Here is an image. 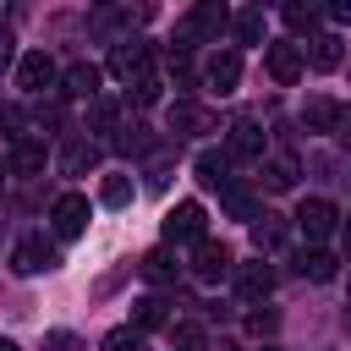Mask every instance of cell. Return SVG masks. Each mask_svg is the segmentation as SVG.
Here are the masks:
<instances>
[{
    "label": "cell",
    "mask_w": 351,
    "mask_h": 351,
    "mask_svg": "<svg viewBox=\"0 0 351 351\" xmlns=\"http://www.w3.org/2000/svg\"><path fill=\"white\" fill-rule=\"evenodd\" d=\"M225 27H230V11H225L219 0H203V5H192V11L176 22V38H170V49L192 55V44H197V38H208V44H214Z\"/></svg>",
    "instance_id": "1"
},
{
    "label": "cell",
    "mask_w": 351,
    "mask_h": 351,
    "mask_svg": "<svg viewBox=\"0 0 351 351\" xmlns=\"http://www.w3.org/2000/svg\"><path fill=\"white\" fill-rule=\"evenodd\" d=\"M49 225H55L60 241H77V236L88 230V197H82V192H60V197L49 203Z\"/></svg>",
    "instance_id": "2"
},
{
    "label": "cell",
    "mask_w": 351,
    "mask_h": 351,
    "mask_svg": "<svg viewBox=\"0 0 351 351\" xmlns=\"http://www.w3.org/2000/svg\"><path fill=\"white\" fill-rule=\"evenodd\" d=\"M296 230H302L313 247H318L324 236H335V230H340V214H335V203H324V197H307V203L296 208Z\"/></svg>",
    "instance_id": "3"
},
{
    "label": "cell",
    "mask_w": 351,
    "mask_h": 351,
    "mask_svg": "<svg viewBox=\"0 0 351 351\" xmlns=\"http://www.w3.org/2000/svg\"><path fill=\"white\" fill-rule=\"evenodd\" d=\"M203 225H208V214H203V203H176L170 214H165V241H203Z\"/></svg>",
    "instance_id": "4"
},
{
    "label": "cell",
    "mask_w": 351,
    "mask_h": 351,
    "mask_svg": "<svg viewBox=\"0 0 351 351\" xmlns=\"http://www.w3.org/2000/svg\"><path fill=\"white\" fill-rule=\"evenodd\" d=\"M60 263V252H55V241H44V236H22L16 247H11V269L16 274H44V269H55Z\"/></svg>",
    "instance_id": "5"
},
{
    "label": "cell",
    "mask_w": 351,
    "mask_h": 351,
    "mask_svg": "<svg viewBox=\"0 0 351 351\" xmlns=\"http://www.w3.org/2000/svg\"><path fill=\"white\" fill-rule=\"evenodd\" d=\"M148 60H154V49H148L143 38H121V44L110 49V71H115L121 82H137V77H148Z\"/></svg>",
    "instance_id": "6"
},
{
    "label": "cell",
    "mask_w": 351,
    "mask_h": 351,
    "mask_svg": "<svg viewBox=\"0 0 351 351\" xmlns=\"http://www.w3.org/2000/svg\"><path fill=\"white\" fill-rule=\"evenodd\" d=\"M225 159L230 165H263V132L252 121H236L225 132Z\"/></svg>",
    "instance_id": "7"
},
{
    "label": "cell",
    "mask_w": 351,
    "mask_h": 351,
    "mask_svg": "<svg viewBox=\"0 0 351 351\" xmlns=\"http://www.w3.org/2000/svg\"><path fill=\"white\" fill-rule=\"evenodd\" d=\"M230 269H236V263H230V252H225L219 241H208V236H203V241L192 247V274H197L203 285H214V280H225Z\"/></svg>",
    "instance_id": "8"
},
{
    "label": "cell",
    "mask_w": 351,
    "mask_h": 351,
    "mask_svg": "<svg viewBox=\"0 0 351 351\" xmlns=\"http://www.w3.org/2000/svg\"><path fill=\"white\" fill-rule=\"evenodd\" d=\"M263 66H269V77H274L280 88H291V82L307 71V60H302L296 44H269V49H263Z\"/></svg>",
    "instance_id": "9"
},
{
    "label": "cell",
    "mask_w": 351,
    "mask_h": 351,
    "mask_svg": "<svg viewBox=\"0 0 351 351\" xmlns=\"http://www.w3.org/2000/svg\"><path fill=\"white\" fill-rule=\"evenodd\" d=\"M203 82H208V93H236V82H241V55L236 49H225V55H208V66H203Z\"/></svg>",
    "instance_id": "10"
},
{
    "label": "cell",
    "mask_w": 351,
    "mask_h": 351,
    "mask_svg": "<svg viewBox=\"0 0 351 351\" xmlns=\"http://www.w3.org/2000/svg\"><path fill=\"white\" fill-rule=\"evenodd\" d=\"M49 82H55V60H49L44 49H33V55L16 60V88H22V93H44Z\"/></svg>",
    "instance_id": "11"
},
{
    "label": "cell",
    "mask_w": 351,
    "mask_h": 351,
    "mask_svg": "<svg viewBox=\"0 0 351 351\" xmlns=\"http://www.w3.org/2000/svg\"><path fill=\"white\" fill-rule=\"evenodd\" d=\"M230 274H236V291H241L247 302H263V296L274 291V269H269L263 258H258V263H236Z\"/></svg>",
    "instance_id": "12"
},
{
    "label": "cell",
    "mask_w": 351,
    "mask_h": 351,
    "mask_svg": "<svg viewBox=\"0 0 351 351\" xmlns=\"http://www.w3.org/2000/svg\"><path fill=\"white\" fill-rule=\"evenodd\" d=\"M60 93H71V99H99V66L71 60V66L60 71Z\"/></svg>",
    "instance_id": "13"
},
{
    "label": "cell",
    "mask_w": 351,
    "mask_h": 351,
    "mask_svg": "<svg viewBox=\"0 0 351 351\" xmlns=\"http://www.w3.org/2000/svg\"><path fill=\"white\" fill-rule=\"evenodd\" d=\"M5 165H11L16 176H38V170L49 165V148H44L38 137H16V143H11V159H5Z\"/></svg>",
    "instance_id": "14"
},
{
    "label": "cell",
    "mask_w": 351,
    "mask_h": 351,
    "mask_svg": "<svg viewBox=\"0 0 351 351\" xmlns=\"http://www.w3.org/2000/svg\"><path fill=\"white\" fill-rule=\"evenodd\" d=\"M192 170H197V181H203V186H214V192H225V186L236 181V176H230V159H225L219 148H203V154L192 159Z\"/></svg>",
    "instance_id": "15"
},
{
    "label": "cell",
    "mask_w": 351,
    "mask_h": 351,
    "mask_svg": "<svg viewBox=\"0 0 351 351\" xmlns=\"http://www.w3.org/2000/svg\"><path fill=\"white\" fill-rule=\"evenodd\" d=\"M214 126H219V121H214L203 104H186V99H181V104H170V132H186V137H197V132H214Z\"/></svg>",
    "instance_id": "16"
},
{
    "label": "cell",
    "mask_w": 351,
    "mask_h": 351,
    "mask_svg": "<svg viewBox=\"0 0 351 351\" xmlns=\"http://www.w3.org/2000/svg\"><path fill=\"white\" fill-rule=\"evenodd\" d=\"M165 324H170V302H165V296H143V302H132V329H137V335L165 329Z\"/></svg>",
    "instance_id": "17"
},
{
    "label": "cell",
    "mask_w": 351,
    "mask_h": 351,
    "mask_svg": "<svg viewBox=\"0 0 351 351\" xmlns=\"http://www.w3.org/2000/svg\"><path fill=\"white\" fill-rule=\"evenodd\" d=\"M340 115H346V110H340L335 99H307L302 126H307V132H335V126H340Z\"/></svg>",
    "instance_id": "18"
},
{
    "label": "cell",
    "mask_w": 351,
    "mask_h": 351,
    "mask_svg": "<svg viewBox=\"0 0 351 351\" xmlns=\"http://www.w3.org/2000/svg\"><path fill=\"white\" fill-rule=\"evenodd\" d=\"M137 274H143V280H154V285H176V258H170L165 247H154V252H143V258H137Z\"/></svg>",
    "instance_id": "19"
},
{
    "label": "cell",
    "mask_w": 351,
    "mask_h": 351,
    "mask_svg": "<svg viewBox=\"0 0 351 351\" xmlns=\"http://www.w3.org/2000/svg\"><path fill=\"white\" fill-rule=\"evenodd\" d=\"M302 60H313V71H335V66L346 60V49H340V38H335V33H318V38H313V49H307Z\"/></svg>",
    "instance_id": "20"
},
{
    "label": "cell",
    "mask_w": 351,
    "mask_h": 351,
    "mask_svg": "<svg viewBox=\"0 0 351 351\" xmlns=\"http://www.w3.org/2000/svg\"><path fill=\"white\" fill-rule=\"evenodd\" d=\"M219 203H225V214H230V219H247V225L258 219V197H252L241 181H230V186L219 192Z\"/></svg>",
    "instance_id": "21"
},
{
    "label": "cell",
    "mask_w": 351,
    "mask_h": 351,
    "mask_svg": "<svg viewBox=\"0 0 351 351\" xmlns=\"http://www.w3.org/2000/svg\"><path fill=\"white\" fill-rule=\"evenodd\" d=\"M335 263H340V258H335V252H324V247H307V252L296 258L302 280H318V285H324V280H335Z\"/></svg>",
    "instance_id": "22"
},
{
    "label": "cell",
    "mask_w": 351,
    "mask_h": 351,
    "mask_svg": "<svg viewBox=\"0 0 351 351\" xmlns=\"http://www.w3.org/2000/svg\"><path fill=\"white\" fill-rule=\"evenodd\" d=\"M263 186H269V192H291V186H296V159H285V154L263 159Z\"/></svg>",
    "instance_id": "23"
},
{
    "label": "cell",
    "mask_w": 351,
    "mask_h": 351,
    "mask_svg": "<svg viewBox=\"0 0 351 351\" xmlns=\"http://www.w3.org/2000/svg\"><path fill=\"white\" fill-rule=\"evenodd\" d=\"M230 27H236V38H241V44H258V38H263V5L236 11V16H230Z\"/></svg>",
    "instance_id": "24"
},
{
    "label": "cell",
    "mask_w": 351,
    "mask_h": 351,
    "mask_svg": "<svg viewBox=\"0 0 351 351\" xmlns=\"http://www.w3.org/2000/svg\"><path fill=\"white\" fill-rule=\"evenodd\" d=\"M60 165H66L71 176H82L88 165H99V148H93V143H82V137H71V143H66V154H60Z\"/></svg>",
    "instance_id": "25"
},
{
    "label": "cell",
    "mask_w": 351,
    "mask_h": 351,
    "mask_svg": "<svg viewBox=\"0 0 351 351\" xmlns=\"http://www.w3.org/2000/svg\"><path fill=\"white\" fill-rule=\"evenodd\" d=\"M132 192H137V186H132V176H104L99 203H104V208H126V203H132Z\"/></svg>",
    "instance_id": "26"
},
{
    "label": "cell",
    "mask_w": 351,
    "mask_h": 351,
    "mask_svg": "<svg viewBox=\"0 0 351 351\" xmlns=\"http://www.w3.org/2000/svg\"><path fill=\"white\" fill-rule=\"evenodd\" d=\"M252 241H258V252L280 247V241H285V225H280V214H258V219H252Z\"/></svg>",
    "instance_id": "27"
},
{
    "label": "cell",
    "mask_w": 351,
    "mask_h": 351,
    "mask_svg": "<svg viewBox=\"0 0 351 351\" xmlns=\"http://www.w3.org/2000/svg\"><path fill=\"white\" fill-rule=\"evenodd\" d=\"M99 351H143V335H137L132 324H121V329H110V335L99 340Z\"/></svg>",
    "instance_id": "28"
},
{
    "label": "cell",
    "mask_w": 351,
    "mask_h": 351,
    "mask_svg": "<svg viewBox=\"0 0 351 351\" xmlns=\"http://www.w3.org/2000/svg\"><path fill=\"white\" fill-rule=\"evenodd\" d=\"M285 27H291V33H313V27H318V5H302V0L285 5Z\"/></svg>",
    "instance_id": "29"
},
{
    "label": "cell",
    "mask_w": 351,
    "mask_h": 351,
    "mask_svg": "<svg viewBox=\"0 0 351 351\" xmlns=\"http://www.w3.org/2000/svg\"><path fill=\"white\" fill-rule=\"evenodd\" d=\"M115 148H121V154H148V148H154V137H148V126H121Z\"/></svg>",
    "instance_id": "30"
},
{
    "label": "cell",
    "mask_w": 351,
    "mask_h": 351,
    "mask_svg": "<svg viewBox=\"0 0 351 351\" xmlns=\"http://www.w3.org/2000/svg\"><path fill=\"white\" fill-rule=\"evenodd\" d=\"M170 346H176V351H197V346H203V329H197V324H170Z\"/></svg>",
    "instance_id": "31"
},
{
    "label": "cell",
    "mask_w": 351,
    "mask_h": 351,
    "mask_svg": "<svg viewBox=\"0 0 351 351\" xmlns=\"http://www.w3.org/2000/svg\"><path fill=\"white\" fill-rule=\"evenodd\" d=\"M247 329H252V335H274V329H280V313H274V307H252V313H247Z\"/></svg>",
    "instance_id": "32"
},
{
    "label": "cell",
    "mask_w": 351,
    "mask_h": 351,
    "mask_svg": "<svg viewBox=\"0 0 351 351\" xmlns=\"http://www.w3.org/2000/svg\"><path fill=\"white\" fill-rule=\"evenodd\" d=\"M126 99H132V104H154V99H159V82H154V77H137V82L126 88Z\"/></svg>",
    "instance_id": "33"
},
{
    "label": "cell",
    "mask_w": 351,
    "mask_h": 351,
    "mask_svg": "<svg viewBox=\"0 0 351 351\" xmlns=\"http://www.w3.org/2000/svg\"><path fill=\"white\" fill-rule=\"evenodd\" d=\"M44 351H82V340L71 329H55V335H44Z\"/></svg>",
    "instance_id": "34"
},
{
    "label": "cell",
    "mask_w": 351,
    "mask_h": 351,
    "mask_svg": "<svg viewBox=\"0 0 351 351\" xmlns=\"http://www.w3.org/2000/svg\"><path fill=\"white\" fill-rule=\"evenodd\" d=\"M88 115H93V126H115V115H121V110H115V99H93V110H88Z\"/></svg>",
    "instance_id": "35"
},
{
    "label": "cell",
    "mask_w": 351,
    "mask_h": 351,
    "mask_svg": "<svg viewBox=\"0 0 351 351\" xmlns=\"http://www.w3.org/2000/svg\"><path fill=\"white\" fill-rule=\"evenodd\" d=\"M329 16H335V22L346 27V22H351V0H335V5H329Z\"/></svg>",
    "instance_id": "36"
},
{
    "label": "cell",
    "mask_w": 351,
    "mask_h": 351,
    "mask_svg": "<svg viewBox=\"0 0 351 351\" xmlns=\"http://www.w3.org/2000/svg\"><path fill=\"white\" fill-rule=\"evenodd\" d=\"M11 44H16V38H11V27H0V66H5V60H11V55H16V49H11Z\"/></svg>",
    "instance_id": "37"
},
{
    "label": "cell",
    "mask_w": 351,
    "mask_h": 351,
    "mask_svg": "<svg viewBox=\"0 0 351 351\" xmlns=\"http://www.w3.org/2000/svg\"><path fill=\"white\" fill-rule=\"evenodd\" d=\"M335 132H340V137H346V143H351V110H346V115H340V126H335Z\"/></svg>",
    "instance_id": "38"
},
{
    "label": "cell",
    "mask_w": 351,
    "mask_h": 351,
    "mask_svg": "<svg viewBox=\"0 0 351 351\" xmlns=\"http://www.w3.org/2000/svg\"><path fill=\"white\" fill-rule=\"evenodd\" d=\"M340 236H346V258H351V219H346V225H340Z\"/></svg>",
    "instance_id": "39"
},
{
    "label": "cell",
    "mask_w": 351,
    "mask_h": 351,
    "mask_svg": "<svg viewBox=\"0 0 351 351\" xmlns=\"http://www.w3.org/2000/svg\"><path fill=\"white\" fill-rule=\"evenodd\" d=\"M0 351H22V346H16V340H0Z\"/></svg>",
    "instance_id": "40"
},
{
    "label": "cell",
    "mask_w": 351,
    "mask_h": 351,
    "mask_svg": "<svg viewBox=\"0 0 351 351\" xmlns=\"http://www.w3.org/2000/svg\"><path fill=\"white\" fill-rule=\"evenodd\" d=\"M0 176H5V159H0Z\"/></svg>",
    "instance_id": "41"
}]
</instances>
